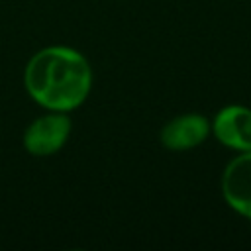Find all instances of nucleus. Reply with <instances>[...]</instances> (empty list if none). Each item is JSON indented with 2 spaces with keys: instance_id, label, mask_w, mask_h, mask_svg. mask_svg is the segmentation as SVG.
I'll use <instances>...</instances> for the list:
<instances>
[{
  "instance_id": "nucleus-1",
  "label": "nucleus",
  "mask_w": 251,
  "mask_h": 251,
  "mask_svg": "<svg viewBox=\"0 0 251 251\" xmlns=\"http://www.w3.org/2000/svg\"><path fill=\"white\" fill-rule=\"evenodd\" d=\"M24 88L43 110L71 114L92 90V69L80 51L69 45H47L25 63Z\"/></svg>"
},
{
  "instance_id": "nucleus-2",
  "label": "nucleus",
  "mask_w": 251,
  "mask_h": 251,
  "mask_svg": "<svg viewBox=\"0 0 251 251\" xmlns=\"http://www.w3.org/2000/svg\"><path fill=\"white\" fill-rule=\"evenodd\" d=\"M71 131L73 120L67 112L45 110L27 124L22 135V145L33 157H49L67 145Z\"/></svg>"
},
{
  "instance_id": "nucleus-3",
  "label": "nucleus",
  "mask_w": 251,
  "mask_h": 251,
  "mask_svg": "<svg viewBox=\"0 0 251 251\" xmlns=\"http://www.w3.org/2000/svg\"><path fill=\"white\" fill-rule=\"evenodd\" d=\"M212 135L222 145L235 153L251 151V108L243 104H227L210 120Z\"/></svg>"
},
{
  "instance_id": "nucleus-4",
  "label": "nucleus",
  "mask_w": 251,
  "mask_h": 251,
  "mask_svg": "<svg viewBox=\"0 0 251 251\" xmlns=\"http://www.w3.org/2000/svg\"><path fill=\"white\" fill-rule=\"evenodd\" d=\"M220 190L227 208L251 220V151L237 153L227 161L220 178Z\"/></svg>"
},
{
  "instance_id": "nucleus-5",
  "label": "nucleus",
  "mask_w": 251,
  "mask_h": 251,
  "mask_svg": "<svg viewBox=\"0 0 251 251\" xmlns=\"http://www.w3.org/2000/svg\"><path fill=\"white\" fill-rule=\"evenodd\" d=\"M212 135L210 118L198 112H184L171 118L159 131V141L169 151H190Z\"/></svg>"
}]
</instances>
